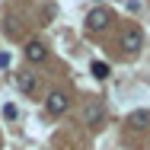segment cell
Segmentation results:
<instances>
[{"instance_id":"obj_1","label":"cell","mask_w":150,"mask_h":150,"mask_svg":"<svg viewBox=\"0 0 150 150\" xmlns=\"http://www.w3.org/2000/svg\"><path fill=\"white\" fill-rule=\"evenodd\" d=\"M109 23H112V13H109V10H102V6H99V10H93L90 16H86V29H93V32H102Z\"/></svg>"},{"instance_id":"obj_2","label":"cell","mask_w":150,"mask_h":150,"mask_svg":"<svg viewBox=\"0 0 150 150\" xmlns=\"http://www.w3.org/2000/svg\"><path fill=\"white\" fill-rule=\"evenodd\" d=\"M67 105H70V99H67V96H64V93H48V99H45V109H48V112H51V115H64V112H67Z\"/></svg>"},{"instance_id":"obj_3","label":"cell","mask_w":150,"mask_h":150,"mask_svg":"<svg viewBox=\"0 0 150 150\" xmlns=\"http://www.w3.org/2000/svg\"><path fill=\"white\" fill-rule=\"evenodd\" d=\"M141 45H144V35H141V29H125L121 32V48L125 51H141Z\"/></svg>"},{"instance_id":"obj_4","label":"cell","mask_w":150,"mask_h":150,"mask_svg":"<svg viewBox=\"0 0 150 150\" xmlns=\"http://www.w3.org/2000/svg\"><path fill=\"white\" fill-rule=\"evenodd\" d=\"M26 58H29L32 64H42V61L48 58V48H45L42 42H29V45H26Z\"/></svg>"},{"instance_id":"obj_5","label":"cell","mask_w":150,"mask_h":150,"mask_svg":"<svg viewBox=\"0 0 150 150\" xmlns=\"http://www.w3.org/2000/svg\"><path fill=\"white\" fill-rule=\"evenodd\" d=\"M102 115H105V112H102L99 102H90V105L83 109V121H86V125H102Z\"/></svg>"},{"instance_id":"obj_6","label":"cell","mask_w":150,"mask_h":150,"mask_svg":"<svg viewBox=\"0 0 150 150\" xmlns=\"http://www.w3.org/2000/svg\"><path fill=\"white\" fill-rule=\"evenodd\" d=\"M16 86L23 93H35V74H16Z\"/></svg>"},{"instance_id":"obj_7","label":"cell","mask_w":150,"mask_h":150,"mask_svg":"<svg viewBox=\"0 0 150 150\" xmlns=\"http://www.w3.org/2000/svg\"><path fill=\"white\" fill-rule=\"evenodd\" d=\"M93 77H96V80H105V77H109V64H105V61H93Z\"/></svg>"},{"instance_id":"obj_8","label":"cell","mask_w":150,"mask_h":150,"mask_svg":"<svg viewBox=\"0 0 150 150\" xmlns=\"http://www.w3.org/2000/svg\"><path fill=\"white\" fill-rule=\"evenodd\" d=\"M3 118H6V121H16V118H19V109H16L13 102H6V105H3Z\"/></svg>"},{"instance_id":"obj_9","label":"cell","mask_w":150,"mask_h":150,"mask_svg":"<svg viewBox=\"0 0 150 150\" xmlns=\"http://www.w3.org/2000/svg\"><path fill=\"white\" fill-rule=\"evenodd\" d=\"M150 121V112H134L131 115V125H147Z\"/></svg>"}]
</instances>
